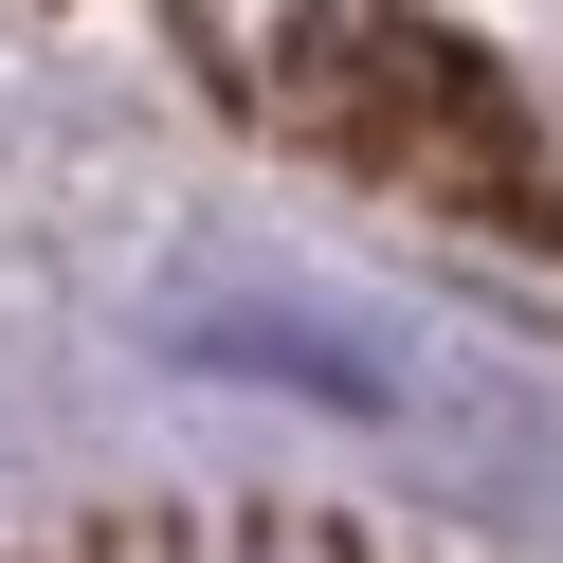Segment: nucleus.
I'll return each instance as SVG.
<instances>
[{"label": "nucleus", "mask_w": 563, "mask_h": 563, "mask_svg": "<svg viewBox=\"0 0 563 563\" xmlns=\"http://www.w3.org/2000/svg\"><path fill=\"white\" fill-rule=\"evenodd\" d=\"M164 345H183V364L309 382V400H345V418H418V400H437L418 328H382V309H345V291H183V309H164Z\"/></svg>", "instance_id": "f03ea898"}, {"label": "nucleus", "mask_w": 563, "mask_h": 563, "mask_svg": "<svg viewBox=\"0 0 563 563\" xmlns=\"http://www.w3.org/2000/svg\"><path fill=\"white\" fill-rule=\"evenodd\" d=\"M255 563H328V545H255Z\"/></svg>", "instance_id": "20e7f679"}, {"label": "nucleus", "mask_w": 563, "mask_h": 563, "mask_svg": "<svg viewBox=\"0 0 563 563\" xmlns=\"http://www.w3.org/2000/svg\"><path fill=\"white\" fill-rule=\"evenodd\" d=\"M37 563H128V545H110V527H55V545H37Z\"/></svg>", "instance_id": "7ed1b4c3"}, {"label": "nucleus", "mask_w": 563, "mask_h": 563, "mask_svg": "<svg viewBox=\"0 0 563 563\" xmlns=\"http://www.w3.org/2000/svg\"><path fill=\"white\" fill-rule=\"evenodd\" d=\"M219 74H273L255 110L345 146L364 183L437 200V219H490V236H545V146H527L509 74L473 37H418V19H200Z\"/></svg>", "instance_id": "f257e3e1"}]
</instances>
